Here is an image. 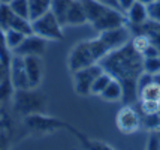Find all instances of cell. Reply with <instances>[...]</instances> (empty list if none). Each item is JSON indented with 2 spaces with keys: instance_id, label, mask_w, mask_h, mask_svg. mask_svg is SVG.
I'll return each instance as SVG.
<instances>
[{
  "instance_id": "cell-14",
  "label": "cell",
  "mask_w": 160,
  "mask_h": 150,
  "mask_svg": "<svg viewBox=\"0 0 160 150\" xmlns=\"http://www.w3.org/2000/svg\"><path fill=\"white\" fill-rule=\"evenodd\" d=\"M100 96L105 101H111V102H117V101H123V86L118 80L112 78L109 84L105 87V90L100 93Z\"/></svg>"
},
{
  "instance_id": "cell-17",
  "label": "cell",
  "mask_w": 160,
  "mask_h": 150,
  "mask_svg": "<svg viewBox=\"0 0 160 150\" xmlns=\"http://www.w3.org/2000/svg\"><path fill=\"white\" fill-rule=\"evenodd\" d=\"M111 80H112L111 74L103 69V72L94 80V83H93V86H91V95H99V96H100V93L105 90V87L109 84Z\"/></svg>"
},
{
  "instance_id": "cell-33",
  "label": "cell",
  "mask_w": 160,
  "mask_h": 150,
  "mask_svg": "<svg viewBox=\"0 0 160 150\" xmlns=\"http://www.w3.org/2000/svg\"><path fill=\"white\" fill-rule=\"evenodd\" d=\"M138 2H141V3H144V5H147V6H148L150 3H153L154 0H138Z\"/></svg>"
},
{
  "instance_id": "cell-20",
  "label": "cell",
  "mask_w": 160,
  "mask_h": 150,
  "mask_svg": "<svg viewBox=\"0 0 160 150\" xmlns=\"http://www.w3.org/2000/svg\"><path fill=\"white\" fill-rule=\"evenodd\" d=\"M12 59V51L9 50L6 44V36H5V30L0 27V62L5 63L6 66H9Z\"/></svg>"
},
{
  "instance_id": "cell-34",
  "label": "cell",
  "mask_w": 160,
  "mask_h": 150,
  "mask_svg": "<svg viewBox=\"0 0 160 150\" xmlns=\"http://www.w3.org/2000/svg\"><path fill=\"white\" fill-rule=\"evenodd\" d=\"M11 0H0V3H9Z\"/></svg>"
},
{
  "instance_id": "cell-5",
  "label": "cell",
  "mask_w": 160,
  "mask_h": 150,
  "mask_svg": "<svg viewBox=\"0 0 160 150\" xmlns=\"http://www.w3.org/2000/svg\"><path fill=\"white\" fill-rule=\"evenodd\" d=\"M99 38L105 42V45L108 47V50L114 51L121 48V47H124L126 44H129L132 41V29L129 27V24L120 26V27H115V29L102 32L99 35Z\"/></svg>"
},
{
  "instance_id": "cell-18",
  "label": "cell",
  "mask_w": 160,
  "mask_h": 150,
  "mask_svg": "<svg viewBox=\"0 0 160 150\" xmlns=\"http://www.w3.org/2000/svg\"><path fill=\"white\" fill-rule=\"evenodd\" d=\"M15 12L11 9L8 3H0V27L6 32L11 27V21L14 18Z\"/></svg>"
},
{
  "instance_id": "cell-32",
  "label": "cell",
  "mask_w": 160,
  "mask_h": 150,
  "mask_svg": "<svg viewBox=\"0 0 160 150\" xmlns=\"http://www.w3.org/2000/svg\"><path fill=\"white\" fill-rule=\"evenodd\" d=\"M154 81L157 83L160 86V72H157V74H154Z\"/></svg>"
},
{
  "instance_id": "cell-29",
  "label": "cell",
  "mask_w": 160,
  "mask_h": 150,
  "mask_svg": "<svg viewBox=\"0 0 160 150\" xmlns=\"http://www.w3.org/2000/svg\"><path fill=\"white\" fill-rule=\"evenodd\" d=\"M135 2H136V0H117V5H118V9H120V11H123V12L126 14V11L132 6Z\"/></svg>"
},
{
  "instance_id": "cell-28",
  "label": "cell",
  "mask_w": 160,
  "mask_h": 150,
  "mask_svg": "<svg viewBox=\"0 0 160 150\" xmlns=\"http://www.w3.org/2000/svg\"><path fill=\"white\" fill-rule=\"evenodd\" d=\"M147 149H160V135L153 134L147 141Z\"/></svg>"
},
{
  "instance_id": "cell-25",
  "label": "cell",
  "mask_w": 160,
  "mask_h": 150,
  "mask_svg": "<svg viewBox=\"0 0 160 150\" xmlns=\"http://www.w3.org/2000/svg\"><path fill=\"white\" fill-rule=\"evenodd\" d=\"M12 90H14L12 81H11V78H6L0 84V101L9 99V96L12 95Z\"/></svg>"
},
{
  "instance_id": "cell-19",
  "label": "cell",
  "mask_w": 160,
  "mask_h": 150,
  "mask_svg": "<svg viewBox=\"0 0 160 150\" xmlns=\"http://www.w3.org/2000/svg\"><path fill=\"white\" fill-rule=\"evenodd\" d=\"M5 36H6V44H8V47H9V50L14 51L24 41V38L27 35H24V33H21V32H18V30H15V29H8L5 32Z\"/></svg>"
},
{
  "instance_id": "cell-15",
  "label": "cell",
  "mask_w": 160,
  "mask_h": 150,
  "mask_svg": "<svg viewBox=\"0 0 160 150\" xmlns=\"http://www.w3.org/2000/svg\"><path fill=\"white\" fill-rule=\"evenodd\" d=\"M73 0H51V12L56 15L62 26H66V17Z\"/></svg>"
},
{
  "instance_id": "cell-6",
  "label": "cell",
  "mask_w": 160,
  "mask_h": 150,
  "mask_svg": "<svg viewBox=\"0 0 160 150\" xmlns=\"http://www.w3.org/2000/svg\"><path fill=\"white\" fill-rule=\"evenodd\" d=\"M9 78L12 81V86L15 90H28L32 89L28 83V77L26 72L24 57L12 54L11 63H9Z\"/></svg>"
},
{
  "instance_id": "cell-35",
  "label": "cell",
  "mask_w": 160,
  "mask_h": 150,
  "mask_svg": "<svg viewBox=\"0 0 160 150\" xmlns=\"http://www.w3.org/2000/svg\"><path fill=\"white\" fill-rule=\"evenodd\" d=\"M159 116H160V104H159Z\"/></svg>"
},
{
  "instance_id": "cell-22",
  "label": "cell",
  "mask_w": 160,
  "mask_h": 150,
  "mask_svg": "<svg viewBox=\"0 0 160 150\" xmlns=\"http://www.w3.org/2000/svg\"><path fill=\"white\" fill-rule=\"evenodd\" d=\"M17 15L28 18V0H11L8 3ZM30 20V18H28Z\"/></svg>"
},
{
  "instance_id": "cell-8",
  "label": "cell",
  "mask_w": 160,
  "mask_h": 150,
  "mask_svg": "<svg viewBox=\"0 0 160 150\" xmlns=\"http://www.w3.org/2000/svg\"><path fill=\"white\" fill-rule=\"evenodd\" d=\"M45 50H47V39L32 33L24 38V41L12 51V54H17L21 57H26V56H41L42 57Z\"/></svg>"
},
{
  "instance_id": "cell-10",
  "label": "cell",
  "mask_w": 160,
  "mask_h": 150,
  "mask_svg": "<svg viewBox=\"0 0 160 150\" xmlns=\"http://www.w3.org/2000/svg\"><path fill=\"white\" fill-rule=\"evenodd\" d=\"M24 65H26V72H27L30 87L36 89L42 83V75H43V66H42L41 56H26Z\"/></svg>"
},
{
  "instance_id": "cell-27",
  "label": "cell",
  "mask_w": 160,
  "mask_h": 150,
  "mask_svg": "<svg viewBox=\"0 0 160 150\" xmlns=\"http://www.w3.org/2000/svg\"><path fill=\"white\" fill-rule=\"evenodd\" d=\"M159 56H160V50L157 48V45H154L153 42H150V45L142 53V57H159Z\"/></svg>"
},
{
  "instance_id": "cell-16",
  "label": "cell",
  "mask_w": 160,
  "mask_h": 150,
  "mask_svg": "<svg viewBox=\"0 0 160 150\" xmlns=\"http://www.w3.org/2000/svg\"><path fill=\"white\" fill-rule=\"evenodd\" d=\"M138 99L160 102V86L156 83V81H153V83H150L148 86L142 87L139 92H138Z\"/></svg>"
},
{
  "instance_id": "cell-26",
  "label": "cell",
  "mask_w": 160,
  "mask_h": 150,
  "mask_svg": "<svg viewBox=\"0 0 160 150\" xmlns=\"http://www.w3.org/2000/svg\"><path fill=\"white\" fill-rule=\"evenodd\" d=\"M147 9H148L150 20L160 23V0H154L153 3H150V5L147 6Z\"/></svg>"
},
{
  "instance_id": "cell-30",
  "label": "cell",
  "mask_w": 160,
  "mask_h": 150,
  "mask_svg": "<svg viewBox=\"0 0 160 150\" xmlns=\"http://www.w3.org/2000/svg\"><path fill=\"white\" fill-rule=\"evenodd\" d=\"M6 78H9V66H6L5 63L0 62V84Z\"/></svg>"
},
{
  "instance_id": "cell-9",
  "label": "cell",
  "mask_w": 160,
  "mask_h": 150,
  "mask_svg": "<svg viewBox=\"0 0 160 150\" xmlns=\"http://www.w3.org/2000/svg\"><path fill=\"white\" fill-rule=\"evenodd\" d=\"M17 102L15 107L20 110L21 113H35L42 107V98L33 93H28L27 90H17Z\"/></svg>"
},
{
  "instance_id": "cell-12",
  "label": "cell",
  "mask_w": 160,
  "mask_h": 150,
  "mask_svg": "<svg viewBox=\"0 0 160 150\" xmlns=\"http://www.w3.org/2000/svg\"><path fill=\"white\" fill-rule=\"evenodd\" d=\"M85 23L88 21H87V15H85V11H84L81 0H73L69 11H68L66 26H82Z\"/></svg>"
},
{
  "instance_id": "cell-11",
  "label": "cell",
  "mask_w": 160,
  "mask_h": 150,
  "mask_svg": "<svg viewBox=\"0 0 160 150\" xmlns=\"http://www.w3.org/2000/svg\"><path fill=\"white\" fill-rule=\"evenodd\" d=\"M126 17H127V23L132 26H139V24H144L145 21L150 20L147 5L141 3L138 0L126 11Z\"/></svg>"
},
{
  "instance_id": "cell-13",
  "label": "cell",
  "mask_w": 160,
  "mask_h": 150,
  "mask_svg": "<svg viewBox=\"0 0 160 150\" xmlns=\"http://www.w3.org/2000/svg\"><path fill=\"white\" fill-rule=\"evenodd\" d=\"M51 11V0H28V18L35 21Z\"/></svg>"
},
{
  "instance_id": "cell-31",
  "label": "cell",
  "mask_w": 160,
  "mask_h": 150,
  "mask_svg": "<svg viewBox=\"0 0 160 150\" xmlns=\"http://www.w3.org/2000/svg\"><path fill=\"white\" fill-rule=\"evenodd\" d=\"M98 2H102L105 5H108V6H112V8H117L118 9V5H117V0H98Z\"/></svg>"
},
{
  "instance_id": "cell-2",
  "label": "cell",
  "mask_w": 160,
  "mask_h": 150,
  "mask_svg": "<svg viewBox=\"0 0 160 150\" xmlns=\"http://www.w3.org/2000/svg\"><path fill=\"white\" fill-rule=\"evenodd\" d=\"M109 53L108 47L100 38L84 41L75 45L69 54V69L72 72L82 69L87 66L99 63Z\"/></svg>"
},
{
  "instance_id": "cell-4",
  "label": "cell",
  "mask_w": 160,
  "mask_h": 150,
  "mask_svg": "<svg viewBox=\"0 0 160 150\" xmlns=\"http://www.w3.org/2000/svg\"><path fill=\"white\" fill-rule=\"evenodd\" d=\"M102 72H103V68L100 63L91 65V66L72 72L73 74V87H75L77 95H79V96L91 95V86H93L94 80L98 78Z\"/></svg>"
},
{
  "instance_id": "cell-7",
  "label": "cell",
  "mask_w": 160,
  "mask_h": 150,
  "mask_svg": "<svg viewBox=\"0 0 160 150\" xmlns=\"http://www.w3.org/2000/svg\"><path fill=\"white\" fill-rule=\"evenodd\" d=\"M117 126L123 134H133L142 126L139 111L132 108L130 104H126L117 114Z\"/></svg>"
},
{
  "instance_id": "cell-1",
  "label": "cell",
  "mask_w": 160,
  "mask_h": 150,
  "mask_svg": "<svg viewBox=\"0 0 160 150\" xmlns=\"http://www.w3.org/2000/svg\"><path fill=\"white\" fill-rule=\"evenodd\" d=\"M144 57L139 51L133 48L132 42L126 44L118 50L109 51L99 63L106 72L111 74L112 78L118 80L123 86V101L124 104L136 102L138 99V77L144 72L142 66Z\"/></svg>"
},
{
  "instance_id": "cell-23",
  "label": "cell",
  "mask_w": 160,
  "mask_h": 150,
  "mask_svg": "<svg viewBox=\"0 0 160 150\" xmlns=\"http://www.w3.org/2000/svg\"><path fill=\"white\" fill-rule=\"evenodd\" d=\"M142 66H144V71L148 74L154 75V74L160 72V56L159 57H144Z\"/></svg>"
},
{
  "instance_id": "cell-3",
  "label": "cell",
  "mask_w": 160,
  "mask_h": 150,
  "mask_svg": "<svg viewBox=\"0 0 160 150\" xmlns=\"http://www.w3.org/2000/svg\"><path fill=\"white\" fill-rule=\"evenodd\" d=\"M63 27L60 21L56 18V15L51 11L42 15L41 18H38L35 21H32V29L33 33L41 36L47 41H60L63 39Z\"/></svg>"
},
{
  "instance_id": "cell-24",
  "label": "cell",
  "mask_w": 160,
  "mask_h": 150,
  "mask_svg": "<svg viewBox=\"0 0 160 150\" xmlns=\"http://www.w3.org/2000/svg\"><path fill=\"white\" fill-rule=\"evenodd\" d=\"M159 104L156 101H139V113L141 114H156L159 113Z\"/></svg>"
},
{
  "instance_id": "cell-21",
  "label": "cell",
  "mask_w": 160,
  "mask_h": 150,
  "mask_svg": "<svg viewBox=\"0 0 160 150\" xmlns=\"http://www.w3.org/2000/svg\"><path fill=\"white\" fill-rule=\"evenodd\" d=\"M141 123L145 126V128L151 129V131H159L160 129V116L159 113L156 114H141Z\"/></svg>"
}]
</instances>
